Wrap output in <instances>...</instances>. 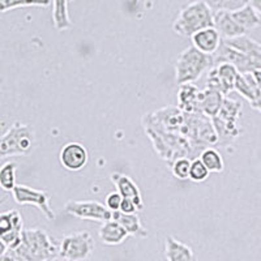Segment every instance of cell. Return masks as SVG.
<instances>
[{
    "instance_id": "obj_1",
    "label": "cell",
    "mask_w": 261,
    "mask_h": 261,
    "mask_svg": "<svg viewBox=\"0 0 261 261\" xmlns=\"http://www.w3.org/2000/svg\"><path fill=\"white\" fill-rule=\"evenodd\" d=\"M143 125L158 155L170 165L180 157L196 160L206 148L220 144L212 118L202 113H187L179 106L148 114Z\"/></svg>"
},
{
    "instance_id": "obj_2",
    "label": "cell",
    "mask_w": 261,
    "mask_h": 261,
    "mask_svg": "<svg viewBox=\"0 0 261 261\" xmlns=\"http://www.w3.org/2000/svg\"><path fill=\"white\" fill-rule=\"evenodd\" d=\"M22 261H55L59 258V246L42 228H27L20 246L13 249Z\"/></svg>"
},
{
    "instance_id": "obj_3",
    "label": "cell",
    "mask_w": 261,
    "mask_h": 261,
    "mask_svg": "<svg viewBox=\"0 0 261 261\" xmlns=\"http://www.w3.org/2000/svg\"><path fill=\"white\" fill-rule=\"evenodd\" d=\"M214 27V11L208 2L196 0L180 9L172 30L180 37H191L205 28Z\"/></svg>"
},
{
    "instance_id": "obj_4",
    "label": "cell",
    "mask_w": 261,
    "mask_h": 261,
    "mask_svg": "<svg viewBox=\"0 0 261 261\" xmlns=\"http://www.w3.org/2000/svg\"><path fill=\"white\" fill-rule=\"evenodd\" d=\"M216 63L213 55L201 53L195 46L181 51L175 64V80L178 85L195 83L206 71H211Z\"/></svg>"
},
{
    "instance_id": "obj_5",
    "label": "cell",
    "mask_w": 261,
    "mask_h": 261,
    "mask_svg": "<svg viewBox=\"0 0 261 261\" xmlns=\"http://www.w3.org/2000/svg\"><path fill=\"white\" fill-rule=\"evenodd\" d=\"M36 146V132L29 124L15 122L0 140V157L29 155Z\"/></svg>"
},
{
    "instance_id": "obj_6",
    "label": "cell",
    "mask_w": 261,
    "mask_h": 261,
    "mask_svg": "<svg viewBox=\"0 0 261 261\" xmlns=\"http://www.w3.org/2000/svg\"><path fill=\"white\" fill-rule=\"evenodd\" d=\"M242 107L243 103L241 101L225 98L220 113L212 118L221 145H228L241 136L242 128L239 125V118L242 115Z\"/></svg>"
},
{
    "instance_id": "obj_7",
    "label": "cell",
    "mask_w": 261,
    "mask_h": 261,
    "mask_svg": "<svg viewBox=\"0 0 261 261\" xmlns=\"http://www.w3.org/2000/svg\"><path fill=\"white\" fill-rule=\"evenodd\" d=\"M94 239L88 231L74 232L62 239L59 244V257L67 261L86 260L94 251Z\"/></svg>"
},
{
    "instance_id": "obj_8",
    "label": "cell",
    "mask_w": 261,
    "mask_h": 261,
    "mask_svg": "<svg viewBox=\"0 0 261 261\" xmlns=\"http://www.w3.org/2000/svg\"><path fill=\"white\" fill-rule=\"evenodd\" d=\"M24 232V221L20 212L11 209L0 214V243L2 252L7 249H16L21 243Z\"/></svg>"
},
{
    "instance_id": "obj_9",
    "label": "cell",
    "mask_w": 261,
    "mask_h": 261,
    "mask_svg": "<svg viewBox=\"0 0 261 261\" xmlns=\"http://www.w3.org/2000/svg\"><path fill=\"white\" fill-rule=\"evenodd\" d=\"M239 76V71L234 64L228 62L217 63L211 71H208V77L205 86L208 89L221 92L227 95L235 89V81Z\"/></svg>"
},
{
    "instance_id": "obj_10",
    "label": "cell",
    "mask_w": 261,
    "mask_h": 261,
    "mask_svg": "<svg viewBox=\"0 0 261 261\" xmlns=\"http://www.w3.org/2000/svg\"><path fill=\"white\" fill-rule=\"evenodd\" d=\"M64 212L80 220L106 222L113 220V212L98 201H76L71 200L64 205Z\"/></svg>"
},
{
    "instance_id": "obj_11",
    "label": "cell",
    "mask_w": 261,
    "mask_h": 261,
    "mask_svg": "<svg viewBox=\"0 0 261 261\" xmlns=\"http://www.w3.org/2000/svg\"><path fill=\"white\" fill-rule=\"evenodd\" d=\"M13 200L20 205H33L38 208L43 213V216L48 221H54L57 218L55 212L53 211L50 204V195L46 191L34 190L28 186H16L12 191Z\"/></svg>"
},
{
    "instance_id": "obj_12",
    "label": "cell",
    "mask_w": 261,
    "mask_h": 261,
    "mask_svg": "<svg viewBox=\"0 0 261 261\" xmlns=\"http://www.w3.org/2000/svg\"><path fill=\"white\" fill-rule=\"evenodd\" d=\"M59 160L62 166L68 171H80L88 165L89 154L84 145L79 143H69L60 150Z\"/></svg>"
},
{
    "instance_id": "obj_13",
    "label": "cell",
    "mask_w": 261,
    "mask_h": 261,
    "mask_svg": "<svg viewBox=\"0 0 261 261\" xmlns=\"http://www.w3.org/2000/svg\"><path fill=\"white\" fill-rule=\"evenodd\" d=\"M214 28L220 32L223 39L237 38L247 34V30L238 24L231 11H226V9L214 12Z\"/></svg>"
},
{
    "instance_id": "obj_14",
    "label": "cell",
    "mask_w": 261,
    "mask_h": 261,
    "mask_svg": "<svg viewBox=\"0 0 261 261\" xmlns=\"http://www.w3.org/2000/svg\"><path fill=\"white\" fill-rule=\"evenodd\" d=\"M191 41H192V46H195L201 53L214 55V54H217V51L220 50L223 38L216 28L211 27L205 28V29L193 34L191 37Z\"/></svg>"
},
{
    "instance_id": "obj_15",
    "label": "cell",
    "mask_w": 261,
    "mask_h": 261,
    "mask_svg": "<svg viewBox=\"0 0 261 261\" xmlns=\"http://www.w3.org/2000/svg\"><path fill=\"white\" fill-rule=\"evenodd\" d=\"M110 179L115 186L116 191L123 196V199H132L139 206V211H143L144 201L141 197V192H140L137 184L129 176L120 174V172H114L111 174Z\"/></svg>"
},
{
    "instance_id": "obj_16",
    "label": "cell",
    "mask_w": 261,
    "mask_h": 261,
    "mask_svg": "<svg viewBox=\"0 0 261 261\" xmlns=\"http://www.w3.org/2000/svg\"><path fill=\"white\" fill-rule=\"evenodd\" d=\"M128 235L127 230L115 220L106 221L99 228V239L106 246H119L127 239Z\"/></svg>"
},
{
    "instance_id": "obj_17",
    "label": "cell",
    "mask_w": 261,
    "mask_h": 261,
    "mask_svg": "<svg viewBox=\"0 0 261 261\" xmlns=\"http://www.w3.org/2000/svg\"><path fill=\"white\" fill-rule=\"evenodd\" d=\"M226 95H223L221 92H217L213 89L201 90V97L199 102V113L205 114L209 118H214L217 114L220 113L222 107L223 101Z\"/></svg>"
},
{
    "instance_id": "obj_18",
    "label": "cell",
    "mask_w": 261,
    "mask_h": 261,
    "mask_svg": "<svg viewBox=\"0 0 261 261\" xmlns=\"http://www.w3.org/2000/svg\"><path fill=\"white\" fill-rule=\"evenodd\" d=\"M200 97H201V90L193 85V83L184 84L179 88L178 106L187 113H199Z\"/></svg>"
},
{
    "instance_id": "obj_19",
    "label": "cell",
    "mask_w": 261,
    "mask_h": 261,
    "mask_svg": "<svg viewBox=\"0 0 261 261\" xmlns=\"http://www.w3.org/2000/svg\"><path fill=\"white\" fill-rule=\"evenodd\" d=\"M165 256L167 261H196L192 248L181 243L174 237H167L165 243Z\"/></svg>"
},
{
    "instance_id": "obj_20",
    "label": "cell",
    "mask_w": 261,
    "mask_h": 261,
    "mask_svg": "<svg viewBox=\"0 0 261 261\" xmlns=\"http://www.w3.org/2000/svg\"><path fill=\"white\" fill-rule=\"evenodd\" d=\"M113 220L118 221L123 227L127 230V232L132 237L137 238H146L149 235L148 230L143 226L140 217L137 216V213L134 214H127L123 213V212H113Z\"/></svg>"
},
{
    "instance_id": "obj_21",
    "label": "cell",
    "mask_w": 261,
    "mask_h": 261,
    "mask_svg": "<svg viewBox=\"0 0 261 261\" xmlns=\"http://www.w3.org/2000/svg\"><path fill=\"white\" fill-rule=\"evenodd\" d=\"M231 13L238 24L243 27L247 32L256 29L261 24V16L249 3L244 4L243 7L235 9V11H231Z\"/></svg>"
},
{
    "instance_id": "obj_22",
    "label": "cell",
    "mask_w": 261,
    "mask_h": 261,
    "mask_svg": "<svg viewBox=\"0 0 261 261\" xmlns=\"http://www.w3.org/2000/svg\"><path fill=\"white\" fill-rule=\"evenodd\" d=\"M235 92L239 93L243 98H246L247 101L251 103L258 97L261 93L260 88L256 84L255 79H253L252 73H239L237 81H235Z\"/></svg>"
},
{
    "instance_id": "obj_23",
    "label": "cell",
    "mask_w": 261,
    "mask_h": 261,
    "mask_svg": "<svg viewBox=\"0 0 261 261\" xmlns=\"http://www.w3.org/2000/svg\"><path fill=\"white\" fill-rule=\"evenodd\" d=\"M69 0H53V21L55 29L63 32L72 28L68 13Z\"/></svg>"
},
{
    "instance_id": "obj_24",
    "label": "cell",
    "mask_w": 261,
    "mask_h": 261,
    "mask_svg": "<svg viewBox=\"0 0 261 261\" xmlns=\"http://www.w3.org/2000/svg\"><path fill=\"white\" fill-rule=\"evenodd\" d=\"M223 42H225L226 45L234 47L235 50L241 51V53L248 54V55H261L260 51H258V45L260 43L251 38V37L247 36V34L237 37V38L223 39Z\"/></svg>"
},
{
    "instance_id": "obj_25",
    "label": "cell",
    "mask_w": 261,
    "mask_h": 261,
    "mask_svg": "<svg viewBox=\"0 0 261 261\" xmlns=\"http://www.w3.org/2000/svg\"><path fill=\"white\" fill-rule=\"evenodd\" d=\"M200 160L204 162V165L208 167V170L212 174H220L225 169L222 155L220 154V151L213 149L212 146L202 151L201 154H200Z\"/></svg>"
},
{
    "instance_id": "obj_26",
    "label": "cell",
    "mask_w": 261,
    "mask_h": 261,
    "mask_svg": "<svg viewBox=\"0 0 261 261\" xmlns=\"http://www.w3.org/2000/svg\"><path fill=\"white\" fill-rule=\"evenodd\" d=\"M51 4V0H0V12L6 13L16 8L27 7H42L46 8Z\"/></svg>"
},
{
    "instance_id": "obj_27",
    "label": "cell",
    "mask_w": 261,
    "mask_h": 261,
    "mask_svg": "<svg viewBox=\"0 0 261 261\" xmlns=\"http://www.w3.org/2000/svg\"><path fill=\"white\" fill-rule=\"evenodd\" d=\"M16 170L17 165L16 162L4 163L0 169V186L7 192H12L16 188Z\"/></svg>"
},
{
    "instance_id": "obj_28",
    "label": "cell",
    "mask_w": 261,
    "mask_h": 261,
    "mask_svg": "<svg viewBox=\"0 0 261 261\" xmlns=\"http://www.w3.org/2000/svg\"><path fill=\"white\" fill-rule=\"evenodd\" d=\"M191 165H192V160L187 157H180L175 160L171 163V172L175 178L180 179V180H186L190 179V171Z\"/></svg>"
},
{
    "instance_id": "obj_29",
    "label": "cell",
    "mask_w": 261,
    "mask_h": 261,
    "mask_svg": "<svg viewBox=\"0 0 261 261\" xmlns=\"http://www.w3.org/2000/svg\"><path fill=\"white\" fill-rule=\"evenodd\" d=\"M209 174H212L208 170V167L205 166L204 162L199 158L192 161V165H191V171H190V179L195 183H201L208 179Z\"/></svg>"
},
{
    "instance_id": "obj_30",
    "label": "cell",
    "mask_w": 261,
    "mask_h": 261,
    "mask_svg": "<svg viewBox=\"0 0 261 261\" xmlns=\"http://www.w3.org/2000/svg\"><path fill=\"white\" fill-rule=\"evenodd\" d=\"M208 2L209 6L213 8V11H221V9H226V11H235V9L241 8L244 4H247L249 0H205Z\"/></svg>"
},
{
    "instance_id": "obj_31",
    "label": "cell",
    "mask_w": 261,
    "mask_h": 261,
    "mask_svg": "<svg viewBox=\"0 0 261 261\" xmlns=\"http://www.w3.org/2000/svg\"><path fill=\"white\" fill-rule=\"evenodd\" d=\"M123 201V196L116 191V192H111L110 195L106 197V206L110 209L111 212L120 211V205Z\"/></svg>"
},
{
    "instance_id": "obj_32",
    "label": "cell",
    "mask_w": 261,
    "mask_h": 261,
    "mask_svg": "<svg viewBox=\"0 0 261 261\" xmlns=\"http://www.w3.org/2000/svg\"><path fill=\"white\" fill-rule=\"evenodd\" d=\"M120 212L127 214H134L137 213L139 211V206H137L136 202L132 199H123L122 205H120Z\"/></svg>"
},
{
    "instance_id": "obj_33",
    "label": "cell",
    "mask_w": 261,
    "mask_h": 261,
    "mask_svg": "<svg viewBox=\"0 0 261 261\" xmlns=\"http://www.w3.org/2000/svg\"><path fill=\"white\" fill-rule=\"evenodd\" d=\"M0 261H22V260L16 255V252L13 251V249H7V251L2 252V258H0Z\"/></svg>"
},
{
    "instance_id": "obj_34",
    "label": "cell",
    "mask_w": 261,
    "mask_h": 261,
    "mask_svg": "<svg viewBox=\"0 0 261 261\" xmlns=\"http://www.w3.org/2000/svg\"><path fill=\"white\" fill-rule=\"evenodd\" d=\"M249 106L252 107V109H255L256 111H258V113H261V93L258 94V97L256 98L255 101L249 103Z\"/></svg>"
},
{
    "instance_id": "obj_35",
    "label": "cell",
    "mask_w": 261,
    "mask_h": 261,
    "mask_svg": "<svg viewBox=\"0 0 261 261\" xmlns=\"http://www.w3.org/2000/svg\"><path fill=\"white\" fill-rule=\"evenodd\" d=\"M248 3L251 4V6L256 9V12L261 16V0H249Z\"/></svg>"
},
{
    "instance_id": "obj_36",
    "label": "cell",
    "mask_w": 261,
    "mask_h": 261,
    "mask_svg": "<svg viewBox=\"0 0 261 261\" xmlns=\"http://www.w3.org/2000/svg\"><path fill=\"white\" fill-rule=\"evenodd\" d=\"M252 76H253V79H255L257 86L260 88V90H261V69H256V71L252 73Z\"/></svg>"
},
{
    "instance_id": "obj_37",
    "label": "cell",
    "mask_w": 261,
    "mask_h": 261,
    "mask_svg": "<svg viewBox=\"0 0 261 261\" xmlns=\"http://www.w3.org/2000/svg\"><path fill=\"white\" fill-rule=\"evenodd\" d=\"M55 261H67V260H63V258H57V260H55Z\"/></svg>"
},
{
    "instance_id": "obj_38",
    "label": "cell",
    "mask_w": 261,
    "mask_h": 261,
    "mask_svg": "<svg viewBox=\"0 0 261 261\" xmlns=\"http://www.w3.org/2000/svg\"><path fill=\"white\" fill-rule=\"evenodd\" d=\"M258 51H260V54H261V43H260V45H258Z\"/></svg>"
},
{
    "instance_id": "obj_39",
    "label": "cell",
    "mask_w": 261,
    "mask_h": 261,
    "mask_svg": "<svg viewBox=\"0 0 261 261\" xmlns=\"http://www.w3.org/2000/svg\"><path fill=\"white\" fill-rule=\"evenodd\" d=\"M69 2H72V0H69Z\"/></svg>"
}]
</instances>
